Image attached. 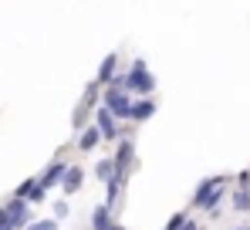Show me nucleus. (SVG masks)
I'll list each match as a JSON object with an SVG mask.
<instances>
[{
    "instance_id": "nucleus-4",
    "label": "nucleus",
    "mask_w": 250,
    "mask_h": 230,
    "mask_svg": "<svg viewBox=\"0 0 250 230\" xmlns=\"http://www.w3.org/2000/svg\"><path fill=\"white\" fill-rule=\"evenodd\" d=\"M3 213H7V224H10V230H21L31 224V203L27 200H7L3 203Z\"/></svg>"
},
{
    "instance_id": "nucleus-23",
    "label": "nucleus",
    "mask_w": 250,
    "mask_h": 230,
    "mask_svg": "<svg viewBox=\"0 0 250 230\" xmlns=\"http://www.w3.org/2000/svg\"><path fill=\"white\" fill-rule=\"evenodd\" d=\"M237 230H250V227H237Z\"/></svg>"
},
{
    "instance_id": "nucleus-11",
    "label": "nucleus",
    "mask_w": 250,
    "mask_h": 230,
    "mask_svg": "<svg viewBox=\"0 0 250 230\" xmlns=\"http://www.w3.org/2000/svg\"><path fill=\"white\" fill-rule=\"evenodd\" d=\"M156 115V102L152 98H139V102H132V109H128V118L132 122H146V118H152Z\"/></svg>"
},
{
    "instance_id": "nucleus-15",
    "label": "nucleus",
    "mask_w": 250,
    "mask_h": 230,
    "mask_svg": "<svg viewBox=\"0 0 250 230\" xmlns=\"http://www.w3.org/2000/svg\"><path fill=\"white\" fill-rule=\"evenodd\" d=\"M233 210H240V213L250 210V186H240V190L233 193Z\"/></svg>"
},
{
    "instance_id": "nucleus-8",
    "label": "nucleus",
    "mask_w": 250,
    "mask_h": 230,
    "mask_svg": "<svg viewBox=\"0 0 250 230\" xmlns=\"http://www.w3.org/2000/svg\"><path fill=\"white\" fill-rule=\"evenodd\" d=\"M132 142H122L119 146V153H115V159H112V169H115V176H128V166H132Z\"/></svg>"
},
{
    "instance_id": "nucleus-19",
    "label": "nucleus",
    "mask_w": 250,
    "mask_h": 230,
    "mask_svg": "<svg viewBox=\"0 0 250 230\" xmlns=\"http://www.w3.org/2000/svg\"><path fill=\"white\" fill-rule=\"evenodd\" d=\"M183 220H186V213H176V217L166 224V230H179V227H183Z\"/></svg>"
},
{
    "instance_id": "nucleus-12",
    "label": "nucleus",
    "mask_w": 250,
    "mask_h": 230,
    "mask_svg": "<svg viewBox=\"0 0 250 230\" xmlns=\"http://www.w3.org/2000/svg\"><path fill=\"white\" fill-rule=\"evenodd\" d=\"M122 183H125V176H115V173H112V180L105 183V207H115V200H119V193H122Z\"/></svg>"
},
{
    "instance_id": "nucleus-16",
    "label": "nucleus",
    "mask_w": 250,
    "mask_h": 230,
    "mask_svg": "<svg viewBox=\"0 0 250 230\" xmlns=\"http://www.w3.org/2000/svg\"><path fill=\"white\" fill-rule=\"evenodd\" d=\"M112 173H115V169H112V159H98V166H95V176H98L102 183H108V180H112Z\"/></svg>"
},
{
    "instance_id": "nucleus-14",
    "label": "nucleus",
    "mask_w": 250,
    "mask_h": 230,
    "mask_svg": "<svg viewBox=\"0 0 250 230\" xmlns=\"http://www.w3.org/2000/svg\"><path fill=\"white\" fill-rule=\"evenodd\" d=\"M98 139H102L98 129H84L82 136H78V149H82V153H91V149L98 146Z\"/></svg>"
},
{
    "instance_id": "nucleus-17",
    "label": "nucleus",
    "mask_w": 250,
    "mask_h": 230,
    "mask_svg": "<svg viewBox=\"0 0 250 230\" xmlns=\"http://www.w3.org/2000/svg\"><path fill=\"white\" fill-rule=\"evenodd\" d=\"M24 230H58V220H31Z\"/></svg>"
},
{
    "instance_id": "nucleus-5",
    "label": "nucleus",
    "mask_w": 250,
    "mask_h": 230,
    "mask_svg": "<svg viewBox=\"0 0 250 230\" xmlns=\"http://www.w3.org/2000/svg\"><path fill=\"white\" fill-rule=\"evenodd\" d=\"M95 122H98L95 129L102 132V139H119V136H122V129H119V118H112V112H108L105 105H102V109H95Z\"/></svg>"
},
{
    "instance_id": "nucleus-24",
    "label": "nucleus",
    "mask_w": 250,
    "mask_h": 230,
    "mask_svg": "<svg viewBox=\"0 0 250 230\" xmlns=\"http://www.w3.org/2000/svg\"><path fill=\"white\" fill-rule=\"evenodd\" d=\"M0 230H10V227H0Z\"/></svg>"
},
{
    "instance_id": "nucleus-2",
    "label": "nucleus",
    "mask_w": 250,
    "mask_h": 230,
    "mask_svg": "<svg viewBox=\"0 0 250 230\" xmlns=\"http://www.w3.org/2000/svg\"><path fill=\"white\" fill-rule=\"evenodd\" d=\"M122 88L128 92V95H132V92H139L142 98L156 88V78L146 71V61H142V58H135V61H132V71H128V75H122Z\"/></svg>"
},
{
    "instance_id": "nucleus-13",
    "label": "nucleus",
    "mask_w": 250,
    "mask_h": 230,
    "mask_svg": "<svg viewBox=\"0 0 250 230\" xmlns=\"http://www.w3.org/2000/svg\"><path fill=\"white\" fill-rule=\"evenodd\" d=\"M108 224H112V207H105V203H102V207H95V210H91V227H95V230H105Z\"/></svg>"
},
{
    "instance_id": "nucleus-10",
    "label": "nucleus",
    "mask_w": 250,
    "mask_h": 230,
    "mask_svg": "<svg viewBox=\"0 0 250 230\" xmlns=\"http://www.w3.org/2000/svg\"><path fill=\"white\" fill-rule=\"evenodd\" d=\"M82 180H84L82 166H68V173L61 176V183H58V186H61V190L71 196V193H78V190H82Z\"/></svg>"
},
{
    "instance_id": "nucleus-6",
    "label": "nucleus",
    "mask_w": 250,
    "mask_h": 230,
    "mask_svg": "<svg viewBox=\"0 0 250 230\" xmlns=\"http://www.w3.org/2000/svg\"><path fill=\"white\" fill-rule=\"evenodd\" d=\"M64 173H68V162H61V159H58V162H51V166L44 169L41 176H38V183H41V190H51V186H58Z\"/></svg>"
},
{
    "instance_id": "nucleus-7",
    "label": "nucleus",
    "mask_w": 250,
    "mask_h": 230,
    "mask_svg": "<svg viewBox=\"0 0 250 230\" xmlns=\"http://www.w3.org/2000/svg\"><path fill=\"white\" fill-rule=\"evenodd\" d=\"M14 196H17V200H27V203H41V200H44V190H41V183L31 176V180H24V183L14 190Z\"/></svg>"
},
{
    "instance_id": "nucleus-3",
    "label": "nucleus",
    "mask_w": 250,
    "mask_h": 230,
    "mask_svg": "<svg viewBox=\"0 0 250 230\" xmlns=\"http://www.w3.org/2000/svg\"><path fill=\"white\" fill-rule=\"evenodd\" d=\"M102 105L112 112V118H128V109H132V95L122 92V88H105L102 95Z\"/></svg>"
},
{
    "instance_id": "nucleus-18",
    "label": "nucleus",
    "mask_w": 250,
    "mask_h": 230,
    "mask_svg": "<svg viewBox=\"0 0 250 230\" xmlns=\"http://www.w3.org/2000/svg\"><path fill=\"white\" fill-rule=\"evenodd\" d=\"M64 217H68V203H64V200H58V203H54V220L61 224Z\"/></svg>"
},
{
    "instance_id": "nucleus-20",
    "label": "nucleus",
    "mask_w": 250,
    "mask_h": 230,
    "mask_svg": "<svg viewBox=\"0 0 250 230\" xmlns=\"http://www.w3.org/2000/svg\"><path fill=\"white\" fill-rule=\"evenodd\" d=\"M179 230H200V227H196V224H193V220L186 217V220H183V227H179Z\"/></svg>"
},
{
    "instance_id": "nucleus-1",
    "label": "nucleus",
    "mask_w": 250,
    "mask_h": 230,
    "mask_svg": "<svg viewBox=\"0 0 250 230\" xmlns=\"http://www.w3.org/2000/svg\"><path fill=\"white\" fill-rule=\"evenodd\" d=\"M223 176H209V180H203L200 186H196V193H193V207H203V210H209L213 217L220 213V200H223Z\"/></svg>"
},
{
    "instance_id": "nucleus-9",
    "label": "nucleus",
    "mask_w": 250,
    "mask_h": 230,
    "mask_svg": "<svg viewBox=\"0 0 250 230\" xmlns=\"http://www.w3.org/2000/svg\"><path fill=\"white\" fill-rule=\"evenodd\" d=\"M115 68H119V54L112 51V54H105V61H102V68H98V78H95V85H98V88H105V85L115 78Z\"/></svg>"
},
{
    "instance_id": "nucleus-21",
    "label": "nucleus",
    "mask_w": 250,
    "mask_h": 230,
    "mask_svg": "<svg viewBox=\"0 0 250 230\" xmlns=\"http://www.w3.org/2000/svg\"><path fill=\"white\" fill-rule=\"evenodd\" d=\"M0 227H10V224H7V213H3V207H0Z\"/></svg>"
},
{
    "instance_id": "nucleus-22",
    "label": "nucleus",
    "mask_w": 250,
    "mask_h": 230,
    "mask_svg": "<svg viewBox=\"0 0 250 230\" xmlns=\"http://www.w3.org/2000/svg\"><path fill=\"white\" fill-rule=\"evenodd\" d=\"M105 230H125V227H122V224H115V220H112V224H108Z\"/></svg>"
}]
</instances>
